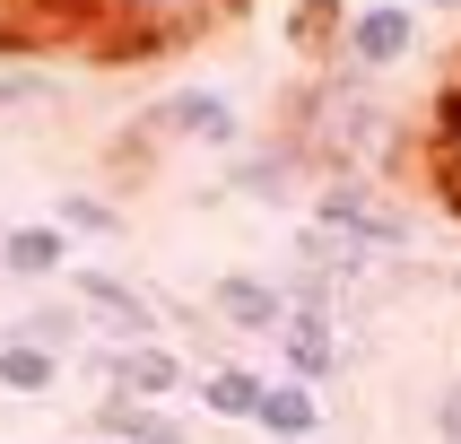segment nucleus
<instances>
[{"label":"nucleus","mask_w":461,"mask_h":444,"mask_svg":"<svg viewBox=\"0 0 461 444\" xmlns=\"http://www.w3.org/2000/svg\"><path fill=\"white\" fill-rule=\"evenodd\" d=\"M287 149L313 166V183L366 175V166H384V149H392V104L375 96V78L331 70V78H313L305 96H296V113H287Z\"/></svg>","instance_id":"obj_1"},{"label":"nucleus","mask_w":461,"mask_h":444,"mask_svg":"<svg viewBox=\"0 0 461 444\" xmlns=\"http://www.w3.org/2000/svg\"><path fill=\"white\" fill-rule=\"evenodd\" d=\"M305 175H313V166L287 149V131H279V140H261V149H235V166H227V183H235V192H253V201H279V192H296Z\"/></svg>","instance_id":"obj_14"},{"label":"nucleus","mask_w":461,"mask_h":444,"mask_svg":"<svg viewBox=\"0 0 461 444\" xmlns=\"http://www.w3.org/2000/svg\"><path fill=\"white\" fill-rule=\"evenodd\" d=\"M9 9H18V0H0V18H9Z\"/></svg>","instance_id":"obj_23"},{"label":"nucleus","mask_w":461,"mask_h":444,"mask_svg":"<svg viewBox=\"0 0 461 444\" xmlns=\"http://www.w3.org/2000/svg\"><path fill=\"white\" fill-rule=\"evenodd\" d=\"M61 287H70V305H78V313L113 322V340H166V296H149V287L122 279V270L70 261V270H61Z\"/></svg>","instance_id":"obj_4"},{"label":"nucleus","mask_w":461,"mask_h":444,"mask_svg":"<svg viewBox=\"0 0 461 444\" xmlns=\"http://www.w3.org/2000/svg\"><path fill=\"white\" fill-rule=\"evenodd\" d=\"M418 9H461V0H418Z\"/></svg>","instance_id":"obj_22"},{"label":"nucleus","mask_w":461,"mask_h":444,"mask_svg":"<svg viewBox=\"0 0 461 444\" xmlns=\"http://www.w3.org/2000/svg\"><path fill=\"white\" fill-rule=\"evenodd\" d=\"M253 427H261L270 444H313L322 427H331V410H322V392H313V384H296V375H270V384H261Z\"/></svg>","instance_id":"obj_12"},{"label":"nucleus","mask_w":461,"mask_h":444,"mask_svg":"<svg viewBox=\"0 0 461 444\" xmlns=\"http://www.w3.org/2000/svg\"><path fill=\"white\" fill-rule=\"evenodd\" d=\"M261 384H270V375H253V366L218 358V366H201V375H192V401H201L209 418H244V427H253V410H261Z\"/></svg>","instance_id":"obj_15"},{"label":"nucleus","mask_w":461,"mask_h":444,"mask_svg":"<svg viewBox=\"0 0 461 444\" xmlns=\"http://www.w3.org/2000/svg\"><path fill=\"white\" fill-rule=\"evenodd\" d=\"M270 340H279V366L296 375V384H313V392L348 366V349H339V313H331V305H287V322H279Z\"/></svg>","instance_id":"obj_8"},{"label":"nucleus","mask_w":461,"mask_h":444,"mask_svg":"<svg viewBox=\"0 0 461 444\" xmlns=\"http://www.w3.org/2000/svg\"><path fill=\"white\" fill-rule=\"evenodd\" d=\"M235 0H78V26L96 35V52H175L201 26H218Z\"/></svg>","instance_id":"obj_2"},{"label":"nucleus","mask_w":461,"mask_h":444,"mask_svg":"<svg viewBox=\"0 0 461 444\" xmlns=\"http://www.w3.org/2000/svg\"><path fill=\"white\" fill-rule=\"evenodd\" d=\"M87 366H96L113 392H131V401H175V392L192 384L166 340H113V349H87Z\"/></svg>","instance_id":"obj_7"},{"label":"nucleus","mask_w":461,"mask_h":444,"mask_svg":"<svg viewBox=\"0 0 461 444\" xmlns=\"http://www.w3.org/2000/svg\"><path fill=\"white\" fill-rule=\"evenodd\" d=\"M18 340H35V349H52V358H78V340H87V313L61 296V305H35V313H18L9 322Z\"/></svg>","instance_id":"obj_18"},{"label":"nucleus","mask_w":461,"mask_h":444,"mask_svg":"<svg viewBox=\"0 0 461 444\" xmlns=\"http://www.w3.org/2000/svg\"><path fill=\"white\" fill-rule=\"evenodd\" d=\"M427 418H436V436H444V444H461V375L436 392V410H427Z\"/></svg>","instance_id":"obj_21"},{"label":"nucleus","mask_w":461,"mask_h":444,"mask_svg":"<svg viewBox=\"0 0 461 444\" xmlns=\"http://www.w3.org/2000/svg\"><path fill=\"white\" fill-rule=\"evenodd\" d=\"M418 166H427V192L461 218V70L436 87L427 104V131H418Z\"/></svg>","instance_id":"obj_10"},{"label":"nucleus","mask_w":461,"mask_h":444,"mask_svg":"<svg viewBox=\"0 0 461 444\" xmlns=\"http://www.w3.org/2000/svg\"><path fill=\"white\" fill-rule=\"evenodd\" d=\"M52 227H61V235H96V244H113L131 218L104 201V192H61V201H52Z\"/></svg>","instance_id":"obj_19"},{"label":"nucleus","mask_w":461,"mask_h":444,"mask_svg":"<svg viewBox=\"0 0 461 444\" xmlns=\"http://www.w3.org/2000/svg\"><path fill=\"white\" fill-rule=\"evenodd\" d=\"M61 366L70 358H52V349H35V340H18L9 322H0V392H26V401H35V392L61 384Z\"/></svg>","instance_id":"obj_16"},{"label":"nucleus","mask_w":461,"mask_h":444,"mask_svg":"<svg viewBox=\"0 0 461 444\" xmlns=\"http://www.w3.org/2000/svg\"><path fill=\"white\" fill-rule=\"evenodd\" d=\"M131 131H149V149H218V157L244 149V113L227 87H166Z\"/></svg>","instance_id":"obj_3"},{"label":"nucleus","mask_w":461,"mask_h":444,"mask_svg":"<svg viewBox=\"0 0 461 444\" xmlns=\"http://www.w3.org/2000/svg\"><path fill=\"white\" fill-rule=\"evenodd\" d=\"M313 227H322V235H348V244H366V253H401V244H410V218L375 201V183H366V175L313 183Z\"/></svg>","instance_id":"obj_5"},{"label":"nucleus","mask_w":461,"mask_h":444,"mask_svg":"<svg viewBox=\"0 0 461 444\" xmlns=\"http://www.w3.org/2000/svg\"><path fill=\"white\" fill-rule=\"evenodd\" d=\"M70 235L52 227V218H18V227H0V279H18V287H44L70 270Z\"/></svg>","instance_id":"obj_11"},{"label":"nucleus","mask_w":461,"mask_h":444,"mask_svg":"<svg viewBox=\"0 0 461 444\" xmlns=\"http://www.w3.org/2000/svg\"><path fill=\"white\" fill-rule=\"evenodd\" d=\"M401 61H418V9H410V0H366V9H348L339 70L384 78V70H401Z\"/></svg>","instance_id":"obj_6"},{"label":"nucleus","mask_w":461,"mask_h":444,"mask_svg":"<svg viewBox=\"0 0 461 444\" xmlns=\"http://www.w3.org/2000/svg\"><path fill=\"white\" fill-rule=\"evenodd\" d=\"M339 35H348V9L339 0H296L287 9V44L305 61H339Z\"/></svg>","instance_id":"obj_17"},{"label":"nucleus","mask_w":461,"mask_h":444,"mask_svg":"<svg viewBox=\"0 0 461 444\" xmlns=\"http://www.w3.org/2000/svg\"><path fill=\"white\" fill-rule=\"evenodd\" d=\"M96 436L104 444H201L166 401H131V392H104L96 401Z\"/></svg>","instance_id":"obj_13"},{"label":"nucleus","mask_w":461,"mask_h":444,"mask_svg":"<svg viewBox=\"0 0 461 444\" xmlns=\"http://www.w3.org/2000/svg\"><path fill=\"white\" fill-rule=\"evenodd\" d=\"M61 87H52L44 70H26V61H0V104H52Z\"/></svg>","instance_id":"obj_20"},{"label":"nucleus","mask_w":461,"mask_h":444,"mask_svg":"<svg viewBox=\"0 0 461 444\" xmlns=\"http://www.w3.org/2000/svg\"><path fill=\"white\" fill-rule=\"evenodd\" d=\"M209 313L244 340H270L287 322V287L270 270H209Z\"/></svg>","instance_id":"obj_9"}]
</instances>
